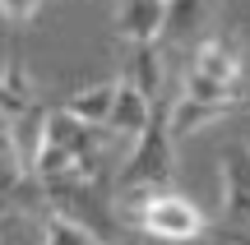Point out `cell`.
<instances>
[{"label":"cell","instance_id":"obj_1","mask_svg":"<svg viewBox=\"0 0 250 245\" xmlns=\"http://www.w3.org/2000/svg\"><path fill=\"white\" fill-rule=\"evenodd\" d=\"M158 190H176V134H171V102L158 107L153 125L134 139V153L116 171V199L139 204Z\"/></svg>","mask_w":250,"mask_h":245},{"label":"cell","instance_id":"obj_2","mask_svg":"<svg viewBox=\"0 0 250 245\" xmlns=\"http://www.w3.org/2000/svg\"><path fill=\"white\" fill-rule=\"evenodd\" d=\"M121 218L125 227L144 231L158 245H190L208 231V213L195 199H186L181 190H158L139 204H121Z\"/></svg>","mask_w":250,"mask_h":245},{"label":"cell","instance_id":"obj_3","mask_svg":"<svg viewBox=\"0 0 250 245\" xmlns=\"http://www.w3.org/2000/svg\"><path fill=\"white\" fill-rule=\"evenodd\" d=\"M223 171V227L236 245H250V139H236L218 153Z\"/></svg>","mask_w":250,"mask_h":245},{"label":"cell","instance_id":"obj_4","mask_svg":"<svg viewBox=\"0 0 250 245\" xmlns=\"http://www.w3.org/2000/svg\"><path fill=\"white\" fill-rule=\"evenodd\" d=\"M167 23H171V0H111V28L130 46L162 42Z\"/></svg>","mask_w":250,"mask_h":245},{"label":"cell","instance_id":"obj_5","mask_svg":"<svg viewBox=\"0 0 250 245\" xmlns=\"http://www.w3.org/2000/svg\"><path fill=\"white\" fill-rule=\"evenodd\" d=\"M190 70L208 74L218 83H232L241 88V74H246V56H241V42L232 33H208L195 42V56H190Z\"/></svg>","mask_w":250,"mask_h":245},{"label":"cell","instance_id":"obj_6","mask_svg":"<svg viewBox=\"0 0 250 245\" xmlns=\"http://www.w3.org/2000/svg\"><path fill=\"white\" fill-rule=\"evenodd\" d=\"M153 116H158L153 97L134 79H121V93H116V107H111V116H107V130L121 134V139H139L144 130L153 125Z\"/></svg>","mask_w":250,"mask_h":245},{"label":"cell","instance_id":"obj_7","mask_svg":"<svg viewBox=\"0 0 250 245\" xmlns=\"http://www.w3.org/2000/svg\"><path fill=\"white\" fill-rule=\"evenodd\" d=\"M28 107H37V88H33V74H28L23 51L9 46V56L0 60V111L14 120V116H23Z\"/></svg>","mask_w":250,"mask_h":245},{"label":"cell","instance_id":"obj_8","mask_svg":"<svg viewBox=\"0 0 250 245\" xmlns=\"http://www.w3.org/2000/svg\"><path fill=\"white\" fill-rule=\"evenodd\" d=\"M46 116H51V107L37 102V107H28L23 116L9 120V144L19 148V157H23V167L33 176H37V157H42V148H46Z\"/></svg>","mask_w":250,"mask_h":245},{"label":"cell","instance_id":"obj_9","mask_svg":"<svg viewBox=\"0 0 250 245\" xmlns=\"http://www.w3.org/2000/svg\"><path fill=\"white\" fill-rule=\"evenodd\" d=\"M116 93H121V79H102V83H88V88H74L65 97V107L88 125H107L111 107H116Z\"/></svg>","mask_w":250,"mask_h":245},{"label":"cell","instance_id":"obj_10","mask_svg":"<svg viewBox=\"0 0 250 245\" xmlns=\"http://www.w3.org/2000/svg\"><path fill=\"white\" fill-rule=\"evenodd\" d=\"M37 236H42V245H107L93 227L74 222L70 213H61V208L37 213Z\"/></svg>","mask_w":250,"mask_h":245},{"label":"cell","instance_id":"obj_11","mask_svg":"<svg viewBox=\"0 0 250 245\" xmlns=\"http://www.w3.org/2000/svg\"><path fill=\"white\" fill-rule=\"evenodd\" d=\"M227 111H232V107H223V102H199V97H186V93H181V97L171 102V134L186 139L190 130L213 125V120H223Z\"/></svg>","mask_w":250,"mask_h":245},{"label":"cell","instance_id":"obj_12","mask_svg":"<svg viewBox=\"0 0 250 245\" xmlns=\"http://www.w3.org/2000/svg\"><path fill=\"white\" fill-rule=\"evenodd\" d=\"M130 79L139 83V88L148 93V97H158V93H162V46H158V42H144V46H134Z\"/></svg>","mask_w":250,"mask_h":245},{"label":"cell","instance_id":"obj_13","mask_svg":"<svg viewBox=\"0 0 250 245\" xmlns=\"http://www.w3.org/2000/svg\"><path fill=\"white\" fill-rule=\"evenodd\" d=\"M181 93H186V97H199V102L241 107V88H232V83H218V79H208V74H199V70H186V79H181Z\"/></svg>","mask_w":250,"mask_h":245},{"label":"cell","instance_id":"obj_14","mask_svg":"<svg viewBox=\"0 0 250 245\" xmlns=\"http://www.w3.org/2000/svg\"><path fill=\"white\" fill-rule=\"evenodd\" d=\"M70 171H79V157L65 144H46L42 157H37V181H61V176H70Z\"/></svg>","mask_w":250,"mask_h":245},{"label":"cell","instance_id":"obj_15","mask_svg":"<svg viewBox=\"0 0 250 245\" xmlns=\"http://www.w3.org/2000/svg\"><path fill=\"white\" fill-rule=\"evenodd\" d=\"M208 9H213V0H171V23H167V33H176V37L195 33V28L208 19Z\"/></svg>","mask_w":250,"mask_h":245},{"label":"cell","instance_id":"obj_16","mask_svg":"<svg viewBox=\"0 0 250 245\" xmlns=\"http://www.w3.org/2000/svg\"><path fill=\"white\" fill-rule=\"evenodd\" d=\"M37 9H42V0H0V19H5V23H14V28H23Z\"/></svg>","mask_w":250,"mask_h":245},{"label":"cell","instance_id":"obj_17","mask_svg":"<svg viewBox=\"0 0 250 245\" xmlns=\"http://www.w3.org/2000/svg\"><path fill=\"white\" fill-rule=\"evenodd\" d=\"M5 134H9V116L0 111V139H5Z\"/></svg>","mask_w":250,"mask_h":245},{"label":"cell","instance_id":"obj_18","mask_svg":"<svg viewBox=\"0 0 250 245\" xmlns=\"http://www.w3.org/2000/svg\"><path fill=\"white\" fill-rule=\"evenodd\" d=\"M107 245H116V241H107Z\"/></svg>","mask_w":250,"mask_h":245}]
</instances>
